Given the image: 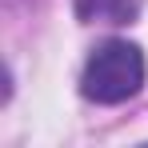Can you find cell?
<instances>
[{
  "label": "cell",
  "instance_id": "obj_1",
  "mask_svg": "<svg viewBox=\"0 0 148 148\" xmlns=\"http://www.w3.org/2000/svg\"><path fill=\"white\" fill-rule=\"evenodd\" d=\"M140 84H144V52L128 40L100 44L80 76V92L96 104H124L140 92Z\"/></svg>",
  "mask_w": 148,
  "mask_h": 148
},
{
  "label": "cell",
  "instance_id": "obj_2",
  "mask_svg": "<svg viewBox=\"0 0 148 148\" xmlns=\"http://www.w3.org/2000/svg\"><path fill=\"white\" fill-rule=\"evenodd\" d=\"M144 0H76V16L88 24H132Z\"/></svg>",
  "mask_w": 148,
  "mask_h": 148
}]
</instances>
